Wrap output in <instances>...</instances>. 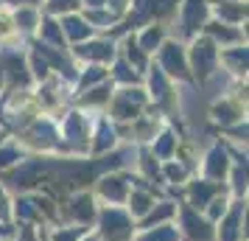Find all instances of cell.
<instances>
[{
  "instance_id": "obj_1",
  "label": "cell",
  "mask_w": 249,
  "mask_h": 241,
  "mask_svg": "<svg viewBox=\"0 0 249 241\" xmlns=\"http://www.w3.org/2000/svg\"><path fill=\"white\" fill-rule=\"evenodd\" d=\"M62 6H73V0H56V9H62Z\"/></svg>"
}]
</instances>
